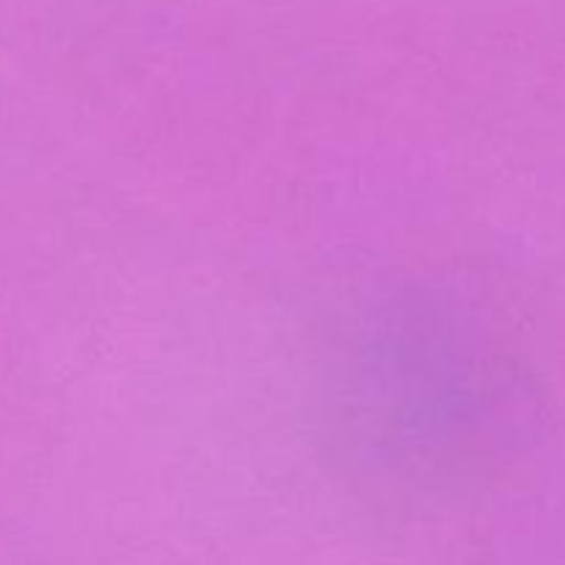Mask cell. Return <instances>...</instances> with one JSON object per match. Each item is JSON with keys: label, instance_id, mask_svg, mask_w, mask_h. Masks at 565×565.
Wrapping results in <instances>:
<instances>
[{"label": "cell", "instance_id": "cell-1", "mask_svg": "<svg viewBox=\"0 0 565 565\" xmlns=\"http://www.w3.org/2000/svg\"><path fill=\"white\" fill-rule=\"evenodd\" d=\"M329 445L375 494L441 497L483 478L519 392L491 320L434 290L370 303L326 370Z\"/></svg>", "mask_w": 565, "mask_h": 565}]
</instances>
